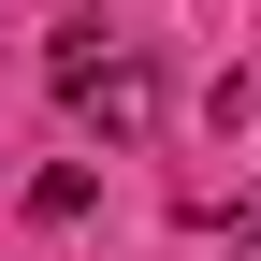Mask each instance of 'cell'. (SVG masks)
Returning a JSON list of instances; mask_svg holds the SVG:
<instances>
[{
  "label": "cell",
  "instance_id": "6da1fadb",
  "mask_svg": "<svg viewBox=\"0 0 261 261\" xmlns=\"http://www.w3.org/2000/svg\"><path fill=\"white\" fill-rule=\"evenodd\" d=\"M58 102H73L87 130H102V145H145V130H160V73H145L130 44H102V58H87L73 87H58Z\"/></svg>",
  "mask_w": 261,
  "mask_h": 261
},
{
  "label": "cell",
  "instance_id": "7a4b0ae2",
  "mask_svg": "<svg viewBox=\"0 0 261 261\" xmlns=\"http://www.w3.org/2000/svg\"><path fill=\"white\" fill-rule=\"evenodd\" d=\"M218 232H232V261H261V203H232V218H218Z\"/></svg>",
  "mask_w": 261,
  "mask_h": 261
}]
</instances>
